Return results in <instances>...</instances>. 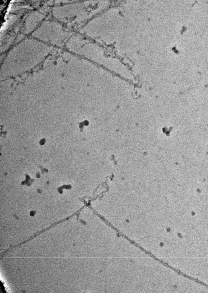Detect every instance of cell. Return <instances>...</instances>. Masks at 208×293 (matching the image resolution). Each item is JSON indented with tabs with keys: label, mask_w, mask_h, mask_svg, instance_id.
Listing matches in <instances>:
<instances>
[{
	"label": "cell",
	"mask_w": 208,
	"mask_h": 293,
	"mask_svg": "<svg viewBox=\"0 0 208 293\" xmlns=\"http://www.w3.org/2000/svg\"><path fill=\"white\" fill-rule=\"evenodd\" d=\"M98 3L93 1H72L64 7V20L71 28L89 21L96 13Z\"/></svg>",
	"instance_id": "cell-1"
}]
</instances>
